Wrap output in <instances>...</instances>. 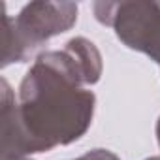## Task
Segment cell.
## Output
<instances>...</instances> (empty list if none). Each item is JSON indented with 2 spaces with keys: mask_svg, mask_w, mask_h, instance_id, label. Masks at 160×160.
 I'll return each instance as SVG.
<instances>
[{
  "mask_svg": "<svg viewBox=\"0 0 160 160\" xmlns=\"http://www.w3.org/2000/svg\"><path fill=\"white\" fill-rule=\"evenodd\" d=\"M104 72L98 47L75 36L62 49L43 51L25 73L15 96L0 81V160L28 158L81 139L92 124L96 96L89 85Z\"/></svg>",
  "mask_w": 160,
  "mask_h": 160,
  "instance_id": "cell-1",
  "label": "cell"
},
{
  "mask_svg": "<svg viewBox=\"0 0 160 160\" xmlns=\"http://www.w3.org/2000/svg\"><path fill=\"white\" fill-rule=\"evenodd\" d=\"M2 10V68L25 62L51 38L68 32L79 12L73 2H30L15 17L6 13V6Z\"/></svg>",
  "mask_w": 160,
  "mask_h": 160,
  "instance_id": "cell-2",
  "label": "cell"
},
{
  "mask_svg": "<svg viewBox=\"0 0 160 160\" xmlns=\"http://www.w3.org/2000/svg\"><path fill=\"white\" fill-rule=\"evenodd\" d=\"M92 10L96 21L111 27L128 49L147 55L160 66V2H94Z\"/></svg>",
  "mask_w": 160,
  "mask_h": 160,
  "instance_id": "cell-3",
  "label": "cell"
},
{
  "mask_svg": "<svg viewBox=\"0 0 160 160\" xmlns=\"http://www.w3.org/2000/svg\"><path fill=\"white\" fill-rule=\"evenodd\" d=\"M72 160H121V158L109 149H92V151L77 156V158H72Z\"/></svg>",
  "mask_w": 160,
  "mask_h": 160,
  "instance_id": "cell-4",
  "label": "cell"
},
{
  "mask_svg": "<svg viewBox=\"0 0 160 160\" xmlns=\"http://www.w3.org/2000/svg\"><path fill=\"white\" fill-rule=\"evenodd\" d=\"M156 141H158V147H160V117L156 121Z\"/></svg>",
  "mask_w": 160,
  "mask_h": 160,
  "instance_id": "cell-5",
  "label": "cell"
},
{
  "mask_svg": "<svg viewBox=\"0 0 160 160\" xmlns=\"http://www.w3.org/2000/svg\"><path fill=\"white\" fill-rule=\"evenodd\" d=\"M145 160H160V154H156V156H149V158H145Z\"/></svg>",
  "mask_w": 160,
  "mask_h": 160,
  "instance_id": "cell-6",
  "label": "cell"
},
{
  "mask_svg": "<svg viewBox=\"0 0 160 160\" xmlns=\"http://www.w3.org/2000/svg\"><path fill=\"white\" fill-rule=\"evenodd\" d=\"M19 160H32V158H19Z\"/></svg>",
  "mask_w": 160,
  "mask_h": 160,
  "instance_id": "cell-7",
  "label": "cell"
}]
</instances>
